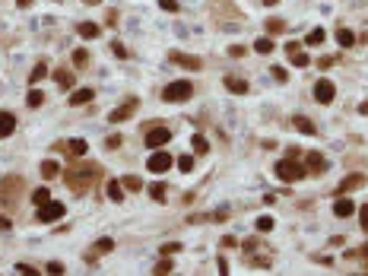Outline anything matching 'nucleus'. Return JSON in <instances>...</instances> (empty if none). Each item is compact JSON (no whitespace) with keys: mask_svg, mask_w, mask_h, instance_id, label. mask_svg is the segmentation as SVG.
<instances>
[{"mask_svg":"<svg viewBox=\"0 0 368 276\" xmlns=\"http://www.w3.org/2000/svg\"><path fill=\"white\" fill-rule=\"evenodd\" d=\"M99 178H102V165H96V162H77L64 172V181L70 184V191H77V194H86Z\"/></svg>","mask_w":368,"mask_h":276,"instance_id":"1","label":"nucleus"},{"mask_svg":"<svg viewBox=\"0 0 368 276\" xmlns=\"http://www.w3.org/2000/svg\"><path fill=\"white\" fill-rule=\"evenodd\" d=\"M261 245H264V242H257V238H248L242 248H245V257H248V264H251V267L267 270V267L273 264V251H267V248H261Z\"/></svg>","mask_w":368,"mask_h":276,"instance_id":"2","label":"nucleus"},{"mask_svg":"<svg viewBox=\"0 0 368 276\" xmlns=\"http://www.w3.org/2000/svg\"><path fill=\"white\" fill-rule=\"evenodd\" d=\"M23 188H26V184H23V178H20V175L4 178V181H0V204H10V207H13L16 200H20Z\"/></svg>","mask_w":368,"mask_h":276,"instance_id":"3","label":"nucleus"},{"mask_svg":"<svg viewBox=\"0 0 368 276\" xmlns=\"http://www.w3.org/2000/svg\"><path fill=\"white\" fill-rule=\"evenodd\" d=\"M308 175V169H302V165L296 162V159H283V162H276V178L280 181H286V184H292V181H302Z\"/></svg>","mask_w":368,"mask_h":276,"instance_id":"4","label":"nucleus"},{"mask_svg":"<svg viewBox=\"0 0 368 276\" xmlns=\"http://www.w3.org/2000/svg\"><path fill=\"white\" fill-rule=\"evenodd\" d=\"M191 96H194V86H191L188 80H178V83H169V86L162 89V99H165V102H172V105H175V102H188Z\"/></svg>","mask_w":368,"mask_h":276,"instance_id":"5","label":"nucleus"},{"mask_svg":"<svg viewBox=\"0 0 368 276\" xmlns=\"http://www.w3.org/2000/svg\"><path fill=\"white\" fill-rule=\"evenodd\" d=\"M64 204H61V200H48V204H42L39 207V213H35V216H39V223H58V219H64Z\"/></svg>","mask_w":368,"mask_h":276,"instance_id":"6","label":"nucleus"},{"mask_svg":"<svg viewBox=\"0 0 368 276\" xmlns=\"http://www.w3.org/2000/svg\"><path fill=\"white\" fill-rule=\"evenodd\" d=\"M137 108H140V99H137V96H131V99H124V102L115 108V112L108 115V121H112V124H121V121H127V118H134Z\"/></svg>","mask_w":368,"mask_h":276,"instance_id":"7","label":"nucleus"},{"mask_svg":"<svg viewBox=\"0 0 368 276\" xmlns=\"http://www.w3.org/2000/svg\"><path fill=\"white\" fill-rule=\"evenodd\" d=\"M146 169H150L153 175H162V172H169V169H172V156L165 153V150H156V153L150 156V162H146Z\"/></svg>","mask_w":368,"mask_h":276,"instance_id":"8","label":"nucleus"},{"mask_svg":"<svg viewBox=\"0 0 368 276\" xmlns=\"http://www.w3.org/2000/svg\"><path fill=\"white\" fill-rule=\"evenodd\" d=\"M169 140H172V131H169V127H153V131L146 134V146H150V150H162Z\"/></svg>","mask_w":368,"mask_h":276,"instance_id":"9","label":"nucleus"},{"mask_svg":"<svg viewBox=\"0 0 368 276\" xmlns=\"http://www.w3.org/2000/svg\"><path fill=\"white\" fill-rule=\"evenodd\" d=\"M334 96H337V89H334V83H330V80H318V83H315V99H318L321 105H330V102H334Z\"/></svg>","mask_w":368,"mask_h":276,"instance_id":"10","label":"nucleus"},{"mask_svg":"<svg viewBox=\"0 0 368 276\" xmlns=\"http://www.w3.org/2000/svg\"><path fill=\"white\" fill-rule=\"evenodd\" d=\"M169 61H172V64H181V67H188V70H204V61H200V58H194V54L172 51V54H169Z\"/></svg>","mask_w":368,"mask_h":276,"instance_id":"11","label":"nucleus"},{"mask_svg":"<svg viewBox=\"0 0 368 276\" xmlns=\"http://www.w3.org/2000/svg\"><path fill=\"white\" fill-rule=\"evenodd\" d=\"M292 124H296V131H299V134H305V137H315V134H318L315 121H308L305 115H296V118H292Z\"/></svg>","mask_w":368,"mask_h":276,"instance_id":"12","label":"nucleus"},{"mask_svg":"<svg viewBox=\"0 0 368 276\" xmlns=\"http://www.w3.org/2000/svg\"><path fill=\"white\" fill-rule=\"evenodd\" d=\"M16 131V115L13 112H0V140L10 137Z\"/></svg>","mask_w":368,"mask_h":276,"instance_id":"13","label":"nucleus"},{"mask_svg":"<svg viewBox=\"0 0 368 276\" xmlns=\"http://www.w3.org/2000/svg\"><path fill=\"white\" fill-rule=\"evenodd\" d=\"M362 184H365V178L356 172V175H349L343 184H340V188H337V194H349V191H356V188H362Z\"/></svg>","mask_w":368,"mask_h":276,"instance_id":"14","label":"nucleus"},{"mask_svg":"<svg viewBox=\"0 0 368 276\" xmlns=\"http://www.w3.org/2000/svg\"><path fill=\"white\" fill-rule=\"evenodd\" d=\"M334 213L346 219V216H353V213H356V204H353V200H349V197H340L337 204H334Z\"/></svg>","mask_w":368,"mask_h":276,"instance_id":"15","label":"nucleus"},{"mask_svg":"<svg viewBox=\"0 0 368 276\" xmlns=\"http://www.w3.org/2000/svg\"><path fill=\"white\" fill-rule=\"evenodd\" d=\"M105 194H108V200H115V204H121V200H124V184H121V181H108Z\"/></svg>","mask_w":368,"mask_h":276,"instance_id":"16","label":"nucleus"},{"mask_svg":"<svg viewBox=\"0 0 368 276\" xmlns=\"http://www.w3.org/2000/svg\"><path fill=\"white\" fill-rule=\"evenodd\" d=\"M308 169L315 172V175H324V172H327V162H324V156H318V153H308Z\"/></svg>","mask_w":368,"mask_h":276,"instance_id":"17","label":"nucleus"},{"mask_svg":"<svg viewBox=\"0 0 368 276\" xmlns=\"http://www.w3.org/2000/svg\"><path fill=\"white\" fill-rule=\"evenodd\" d=\"M223 83H226V89H229V92H235V96H245V92H248V83H245V80H235V77H226Z\"/></svg>","mask_w":368,"mask_h":276,"instance_id":"18","label":"nucleus"},{"mask_svg":"<svg viewBox=\"0 0 368 276\" xmlns=\"http://www.w3.org/2000/svg\"><path fill=\"white\" fill-rule=\"evenodd\" d=\"M64 150H67L70 156H86L89 143H86V140H67V146H64Z\"/></svg>","mask_w":368,"mask_h":276,"instance_id":"19","label":"nucleus"},{"mask_svg":"<svg viewBox=\"0 0 368 276\" xmlns=\"http://www.w3.org/2000/svg\"><path fill=\"white\" fill-rule=\"evenodd\" d=\"M58 172H61V165L54 162V159H45V162H42V178H45V181L58 178Z\"/></svg>","mask_w":368,"mask_h":276,"instance_id":"20","label":"nucleus"},{"mask_svg":"<svg viewBox=\"0 0 368 276\" xmlns=\"http://www.w3.org/2000/svg\"><path fill=\"white\" fill-rule=\"evenodd\" d=\"M112 248H115V242H112V238H99V242H96V251L89 254V261H96L99 254H108V251H112Z\"/></svg>","mask_w":368,"mask_h":276,"instance_id":"21","label":"nucleus"},{"mask_svg":"<svg viewBox=\"0 0 368 276\" xmlns=\"http://www.w3.org/2000/svg\"><path fill=\"white\" fill-rule=\"evenodd\" d=\"M86 102H92V89H77L70 96V105H86Z\"/></svg>","mask_w":368,"mask_h":276,"instance_id":"22","label":"nucleus"},{"mask_svg":"<svg viewBox=\"0 0 368 276\" xmlns=\"http://www.w3.org/2000/svg\"><path fill=\"white\" fill-rule=\"evenodd\" d=\"M273 48H276V45H273L270 35H264V39H257V42H254V51H257V54H270Z\"/></svg>","mask_w":368,"mask_h":276,"instance_id":"23","label":"nucleus"},{"mask_svg":"<svg viewBox=\"0 0 368 276\" xmlns=\"http://www.w3.org/2000/svg\"><path fill=\"white\" fill-rule=\"evenodd\" d=\"M48 200H51V191H48V188H35V191H32V204H35V207L48 204Z\"/></svg>","mask_w":368,"mask_h":276,"instance_id":"24","label":"nucleus"},{"mask_svg":"<svg viewBox=\"0 0 368 276\" xmlns=\"http://www.w3.org/2000/svg\"><path fill=\"white\" fill-rule=\"evenodd\" d=\"M77 32L83 35V39H96V35H99V26H96V23H80Z\"/></svg>","mask_w":368,"mask_h":276,"instance_id":"25","label":"nucleus"},{"mask_svg":"<svg viewBox=\"0 0 368 276\" xmlns=\"http://www.w3.org/2000/svg\"><path fill=\"white\" fill-rule=\"evenodd\" d=\"M54 80H58V86H64V89H73V73L70 70H58Z\"/></svg>","mask_w":368,"mask_h":276,"instance_id":"26","label":"nucleus"},{"mask_svg":"<svg viewBox=\"0 0 368 276\" xmlns=\"http://www.w3.org/2000/svg\"><path fill=\"white\" fill-rule=\"evenodd\" d=\"M191 143H194V153H197V156H204V153L210 150V143H207V137H204V134H194V140H191Z\"/></svg>","mask_w":368,"mask_h":276,"instance_id":"27","label":"nucleus"},{"mask_svg":"<svg viewBox=\"0 0 368 276\" xmlns=\"http://www.w3.org/2000/svg\"><path fill=\"white\" fill-rule=\"evenodd\" d=\"M324 35H327L324 29H311V32L305 35V45H308V48H311V45H321V42H324Z\"/></svg>","mask_w":368,"mask_h":276,"instance_id":"28","label":"nucleus"},{"mask_svg":"<svg viewBox=\"0 0 368 276\" xmlns=\"http://www.w3.org/2000/svg\"><path fill=\"white\" fill-rule=\"evenodd\" d=\"M337 42H340L343 48H353V45H356V35L349 32V29H340V32H337Z\"/></svg>","mask_w":368,"mask_h":276,"instance_id":"29","label":"nucleus"},{"mask_svg":"<svg viewBox=\"0 0 368 276\" xmlns=\"http://www.w3.org/2000/svg\"><path fill=\"white\" fill-rule=\"evenodd\" d=\"M267 32H270V35L286 32V20H267Z\"/></svg>","mask_w":368,"mask_h":276,"instance_id":"30","label":"nucleus"},{"mask_svg":"<svg viewBox=\"0 0 368 276\" xmlns=\"http://www.w3.org/2000/svg\"><path fill=\"white\" fill-rule=\"evenodd\" d=\"M45 77H48V64L42 61L39 67H35V70H32V77H29V83H39V80H45Z\"/></svg>","mask_w":368,"mask_h":276,"instance_id":"31","label":"nucleus"},{"mask_svg":"<svg viewBox=\"0 0 368 276\" xmlns=\"http://www.w3.org/2000/svg\"><path fill=\"white\" fill-rule=\"evenodd\" d=\"M165 194H169V188H165V184H153V188H150V197L159 200V204L165 200Z\"/></svg>","mask_w":368,"mask_h":276,"instance_id":"32","label":"nucleus"},{"mask_svg":"<svg viewBox=\"0 0 368 276\" xmlns=\"http://www.w3.org/2000/svg\"><path fill=\"white\" fill-rule=\"evenodd\" d=\"M121 184H124V191H140V188H143V184H140V178H137V175H127V178H124Z\"/></svg>","mask_w":368,"mask_h":276,"instance_id":"33","label":"nucleus"},{"mask_svg":"<svg viewBox=\"0 0 368 276\" xmlns=\"http://www.w3.org/2000/svg\"><path fill=\"white\" fill-rule=\"evenodd\" d=\"M73 64H77V67H86V64H89V51L77 48V51H73Z\"/></svg>","mask_w":368,"mask_h":276,"instance_id":"34","label":"nucleus"},{"mask_svg":"<svg viewBox=\"0 0 368 276\" xmlns=\"http://www.w3.org/2000/svg\"><path fill=\"white\" fill-rule=\"evenodd\" d=\"M153 273H156V276H165V273H172V261H169V257H165V261H159Z\"/></svg>","mask_w":368,"mask_h":276,"instance_id":"35","label":"nucleus"},{"mask_svg":"<svg viewBox=\"0 0 368 276\" xmlns=\"http://www.w3.org/2000/svg\"><path fill=\"white\" fill-rule=\"evenodd\" d=\"M178 169L181 172H194V156H181L178 159Z\"/></svg>","mask_w":368,"mask_h":276,"instance_id":"36","label":"nucleus"},{"mask_svg":"<svg viewBox=\"0 0 368 276\" xmlns=\"http://www.w3.org/2000/svg\"><path fill=\"white\" fill-rule=\"evenodd\" d=\"M26 105H29V108H39V105H42V92H35V89H32L29 96H26Z\"/></svg>","mask_w":368,"mask_h":276,"instance_id":"37","label":"nucleus"},{"mask_svg":"<svg viewBox=\"0 0 368 276\" xmlns=\"http://www.w3.org/2000/svg\"><path fill=\"white\" fill-rule=\"evenodd\" d=\"M273 229V219L270 216H261V219H257V232H270Z\"/></svg>","mask_w":368,"mask_h":276,"instance_id":"38","label":"nucleus"},{"mask_svg":"<svg viewBox=\"0 0 368 276\" xmlns=\"http://www.w3.org/2000/svg\"><path fill=\"white\" fill-rule=\"evenodd\" d=\"M292 64H296V67H308L311 61H308V54H302V51H296V54H292Z\"/></svg>","mask_w":368,"mask_h":276,"instance_id":"39","label":"nucleus"},{"mask_svg":"<svg viewBox=\"0 0 368 276\" xmlns=\"http://www.w3.org/2000/svg\"><path fill=\"white\" fill-rule=\"evenodd\" d=\"M178 251H181V245H178V242H169V245H162V254H165V257H172V254H178Z\"/></svg>","mask_w":368,"mask_h":276,"instance_id":"40","label":"nucleus"},{"mask_svg":"<svg viewBox=\"0 0 368 276\" xmlns=\"http://www.w3.org/2000/svg\"><path fill=\"white\" fill-rule=\"evenodd\" d=\"M159 7L162 10H169V13H178L181 7H178V0H159Z\"/></svg>","mask_w":368,"mask_h":276,"instance_id":"41","label":"nucleus"},{"mask_svg":"<svg viewBox=\"0 0 368 276\" xmlns=\"http://www.w3.org/2000/svg\"><path fill=\"white\" fill-rule=\"evenodd\" d=\"M359 223H362V232H368V204L359 210Z\"/></svg>","mask_w":368,"mask_h":276,"instance_id":"42","label":"nucleus"},{"mask_svg":"<svg viewBox=\"0 0 368 276\" xmlns=\"http://www.w3.org/2000/svg\"><path fill=\"white\" fill-rule=\"evenodd\" d=\"M48 273H54V276H61V273H64V264H61V261H51V264H48Z\"/></svg>","mask_w":368,"mask_h":276,"instance_id":"43","label":"nucleus"},{"mask_svg":"<svg viewBox=\"0 0 368 276\" xmlns=\"http://www.w3.org/2000/svg\"><path fill=\"white\" fill-rule=\"evenodd\" d=\"M105 146H108V150H118V146H121V137H118V134H112V137L105 140Z\"/></svg>","mask_w":368,"mask_h":276,"instance_id":"44","label":"nucleus"},{"mask_svg":"<svg viewBox=\"0 0 368 276\" xmlns=\"http://www.w3.org/2000/svg\"><path fill=\"white\" fill-rule=\"evenodd\" d=\"M16 273H23V276H32V273H35V270H32V267H29V264H16Z\"/></svg>","mask_w":368,"mask_h":276,"instance_id":"45","label":"nucleus"},{"mask_svg":"<svg viewBox=\"0 0 368 276\" xmlns=\"http://www.w3.org/2000/svg\"><path fill=\"white\" fill-rule=\"evenodd\" d=\"M229 54H232V58H242L245 48H242V45H232V48H229Z\"/></svg>","mask_w":368,"mask_h":276,"instance_id":"46","label":"nucleus"},{"mask_svg":"<svg viewBox=\"0 0 368 276\" xmlns=\"http://www.w3.org/2000/svg\"><path fill=\"white\" fill-rule=\"evenodd\" d=\"M115 54H118V58H127V48L121 42H115Z\"/></svg>","mask_w":368,"mask_h":276,"instance_id":"47","label":"nucleus"},{"mask_svg":"<svg viewBox=\"0 0 368 276\" xmlns=\"http://www.w3.org/2000/svg\"><path fill=\"white\" fill-rule=\"evenodd\" d=\"M273 77L283 83V80H286V70H283V67H273Z\"/></svg>","mask_w":368,"mask_h":276,"instance_id":"48","label":"nucleus"},{"mask_svg":"<svg viewBox=\"0 0 368 276\" xmlns=\"http://www.w3.org/2000/svg\"><path fill=\"white\" fill-rule=\"evenodd\" d=\"M318 67H321V70H330V67H334V58H324V61H321Z\"/></svg>","mask_w":368,"mask_h":276,"instance_id":"49","label":"nucleus"},{"mask_svg":"<svg viewBox=\"0 0 368 276\" xmlns=\"http://www.w3.org/2000/svg\"><path fill=\"white\" fill-rule=\"evenodd\" d=\"M359 257H362V264H368V245H362V251H359Z\"/></svg>","mask_w":368,"mask_h":276,"instance_id":"50","label":"nucleus"},{"mask_svg":"<svg viewBox=\"0 0 368 276\" xmlns=\"http://www.w3.org/2000/svg\"><path fill=\"white\" fill-rule=\"evenodd\" d=\"M10 226H13L10 219H7V216H0V229H10Z\"/></svg>","mask_w":368,"mask_h":276,"instance_id":"51","label":"nucleus"},{"mask_svg":"<svg viewBox=\"0 0 368 276\" xmlns=\"http://www.w3.org/2000/svg\"><path fill=\"white\" fill-rule=\"evenodd\" d=\"M16 4H20V7L26 10V7H32V0H16Z\"/></svg>","mask_w":368,"mask_h":276,"instance_id":"52","label":"nucleus"},{"mask_svg":"<svg viewBox=\"0 0 368 276\" xmlns=\"http://www.w3.org/2000/svg\"><path fill=\"white\" fill-rule=\"evenodd\" d=\"M83 4H89V7H99V4H102V0H83Z\"/></svg>","mask_w":368,"mask_h":276,"instance_id":"53","label":"nucleus"},{"mask_svg":"<svg viewBox=\"0 0 368 276\" xmlns=\"http://www.w3.org/2000/svg\"><path fill=\"white\" fill-rule=\"evenodd\" d=\"M264 4H267V7H273V4H276V0H264Z\"/></svg>","mask_w":368,"mask_h":276,"instance_id":"54","label":"nucleus"}]
</instances>
